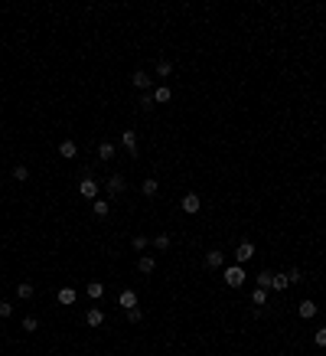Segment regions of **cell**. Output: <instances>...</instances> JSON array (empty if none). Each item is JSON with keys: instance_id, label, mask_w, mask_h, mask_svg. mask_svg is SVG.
Returning a JSON list of instances; mask_svg holds the SVG:
<instances>
[{"instance_id": "cell-1", "label": "cell", "mask_w": 326, "mask_h": 356, "mask_svg": "<svg viewBox=\"0 0 326 356\" xmlns=\"http://www.w3.org/2000/svg\"><path fill=\"white\" fill-rule=\"evenodd\" d=\"M245 265H232V268H225V285L228 288H241L245 285Z\"/></svg>"}, {"instance_id": "cell-2", "label": "cell", "mask_w": 326, "mask_h": 356, "mask_svg": "<svg viewBox=\"0 0 326 356\" xmlns=\"http://www.w3.org/2000/svg\"><path fill=\"white\" fill-rule=\"evenodd\" d=\"M258 255V248H255V242H241L238 248H235V258H238V265H245V261H251Z\"/></svg>"}, {"instance_id": "cell-3", "label": "cell", "mask_w": 326, "mask_h": 356, "mask_svg": "<svg viewBox=\"0 0 326 356\" xmlns=\"http://www.w3.org/2000/svg\"><path fill=\"white\" fill-rule=\"evenodd\" d=\"M199 206H202V199L196 196V193H186V196L179 199V209H183V213H189V216L199 213Z\"/></svg>"}, {"instance_id": "cell-4", "label": "cell", "mask_w": 326, "mask_h": 356, "mask_svg": "<svg viewBox=\"0 0 326 356\" xmlns=\"http://www.w3.org/2000/svg\"><path fill=\"white\" fill-rule=\"evenodd\" d=\"M131 85L137 88L140 95H144V92H150V75H147V72H144V69H137V72H134V75H131Z\"/></svg>"}, {"instance_id": "cell-5", "label": "cell", "mask_w": 326, "mask_h": 356, "mask_svg": "<svg viewBox=\"0 0 326 356\" xmlns=\"http://www.w3.org/2000/svg\"><path fill=\"white\" fill-rule=\"evenodd\" d=\"M78 193H82L85 199H95V196H98V183H95L92 177H82V183H78Z\"/></svg>"}, {"instance_id": "cell-6", "label": "cell", "mask_w": 326, "mask_h": 356, "mask_svg": "<svg viewBox=\"0 0 326 356\" xmlns=\"http://www.w3.org/2000/svg\"><path fill=\"white\" fill-rule=\"evenodd\" d=\"M121 144L127 147V154H131V157H137V151H140V147H137V131H131V127H127L124 134H121Z\"/></svg>"}, {"instance_id": "cell-7", "label": "cell", "mask_w": 326, "mask_h": 356, "mask_svg": "<svg viewBox=\"0 0 326 356\" xmlns=\"http://www.w3.org/2000/svg\"><path fill=\"white\" fill-rule=\"evenodd\" d=\"M105 186H108V193L111 196H117V193H124V186H127V180L121 174H111L108 177V183H105Z\"/></svg>"}, {"instance_id": "cell-8", "label": "cell", "mask_w": 326, "mask_h": 356, "mask_svg": "<svg viewBox=\"0 0 326 356\" xmlns=\"http://www.w3.org/2000/svg\"><path fill=\"white\" fill-rule=\"evenodd\" d=\"M137 271H140V275H154V271H157V258H154V255H140V258H137Z\"/></svg>"}, {"instance_id": "cell-9", "label": "cell", "mask_w": 326, "mask_h": 356, "mask_svg": "<svg viewBox=\"0 0 326 356\" xmlns=\"http://www.w3.org/2000/svg\"><path fill=\"white\" fill-rule=\"evenodd\" d=\"M85 324L88 327H101V324H105V310H101V307H88L85 310Z\"/></svg>"}, {"instance_id": "cell-10", "label": "cell", "mask_w": 326, "mask_h": 356, "mask_svg": "<svg viewBox=\"0 0 326 356\" xmlns=\"http://www.w3.org/2000/svg\"><path fill=\"white\" fill-rule=\"evenodd\" d=\"M222 265H225V255L222 252H216V248H212V252H206V268H222Z\"/></svg>"}, {"instance_id": "cell-11", "label": "cell", "mask_w": 326, "mask_h": 356, "mask_svg": "<svg viewBox=\"0 0 326 356\" xmlns=\"http://www.w3.org/2000/svg\"><path fill=\"white\" fill-rule=\"evenodd\" d=\"M140 193H144V196H147V199H154L157 193H160V183H157L154 177H147V180L140 183Z\"/></svg>"}, {"instance_id": "cell-12", "label": "cell", "mask_w": 326, "mask_h": 356, "mask_svg": "<svg viewBox=\"0 0 326 356\" xmlns=\"http://www.w3.org/2000/svg\"><path fill=\"white\" fill-rule=\"evenodd\" d=\"M271 288H274V291H287V288H290V278H287V271H274V281H271Z\"/></svg>"}, {"instance_id": "cell-13", "label": "cell", "mask_w": 326, "mask_h": 356, "mask_svg": "<svg viewBox=\"0 0 326 356\" xmlns=\"http://www.w3.org/2000/svg\"><path fill=\"white\" fill-rule=\"evenodd\" d=\"M117 304H121V307H124V310L137 307V294H134L131 288H127V291H121V297H117Z\"/></svg>"}, {"instance_id": "cell-14", "label": "cell", "mask_w": 326, "mask_h": 356, "mask_svg": "<svg viewBox=\"0 0 326 356\" xmlns=\"http://www.w3.org/2000/svg\"><path fill=\"white\" fill-rule=\"evenodd\" d=\"M150 95H154V102H157V105H166V102H170V98H173V92H170V88H166V85H157L154 92H150Z\"/></svg>"}, {"instance_id": "cell-15", "label": "cell", "mask_w": 326, "mask_h": 356, "mask_svg": "<svg viewBox=\"0 0 326 356\" xmlns=\"http://www.w3.org/2000/svg\"><path fill=\"white\" fill-rule=\"evenodd\" d=\"M98 160H105V164L114 160V144H111V141H101L98 144Z\"/></svg>"}, {"instance_id": "cell-16", "label": "cell", "mask_w": 326, "mask_h": 356, "mask_svg": "<svg viewBox=\"0 0 326 356\" xmlns=\"http://www.w3.org/2000/svg\"><path fill=\"white\" fill-rule=\"evenodd\" d=\"M59 154H62L65 160H72V157L78 154V144H75V141H62V144H59Z\"/></svg>"}, {"instance_id": "cell-17", "label": "cell", "mask_w": 326, "mask_h": 356, "mask_svg": "<svg viewBox=\"0 0 326 356\" xmlns=\"http://www.w3.org/2000/svg\"><path fill=\"white\" fill-rule=\"evenodd\" d=\"M92 213L98 216V219H105V216L111 213V203H108V199H95V206H92Z\"/></svg>"}, {"instance_id": "cell-18", "label": "cell", "mask_w": 326, "mask_h": 356, "mask_svg": "<svg viewBox=\"0 0 326 356\" xmlns=\"http://www.w3.org/2000/svg\"><path fill=\"white\" fill-rule=\"evenodd\" d=\"M297 310H300V317H303V320L317 317V304H313V301H300V307H297Z\"/></svg>"}, {"instance_id": "cell-19", "label": "cell", "mask_w": 326, "mask_h": 356, "mask_svg": "<svg viewBox=\"0 0 326 356\" xmlns=\"http://www.w3.org/2000/svg\"><path fill=\"white\" fill-rule=\"evenodd\" d=\"M255 281H258V288H264V291H268V288H271V281H274V271H268V268H264V271H258V278H255Z\"/></svg>"}, {"instance_id": "cell-20", "label": "cell", "mask_w": 326, "mask_h": 356, "mask_svg": "<svg viewBox=\"0 0 326 356\" xmlns=\"http://www.w3.org/2000/svg\"><path fill=\"white\" fill-rule=\"evenodd\" d=\"M157 75H160V79H170L173 75V62L170 59H160V62H157Z\"/></svg>"}, {"instance_id": "cell-21", "label": "cell", "mask_w": 326, "mask_h": 356, "mask_svg": "<svg viewBox=\"0 0 326 356\" xmlns=\"http://www.w3.org/2000/svg\"><path fill=\"white\" fill-rule=\"evenodd\" d=\"M33 291H36V288H33V281H23V285L16 288V297H20V301H30Z\"/></svg>"}, {"instance_id": "cell-22", "label": "cell", "mask_w": 326, "mask_h": 356, "mask_svg": "<svg viewBox=\"0 0 326 356\" xmlns=\"http://www.w3.org/2000/svg\"><path fill=\"white\" fill-rule=\"evenodd\" d=\"M85 294H88V297H92V301H98L101 294H105V285H101V281H92V285L85 288Z\"/></svg>"}, {"instance_id": "cell-23", "label": "cell", "mask_w": 326, "mask_h": 356, "mask_svg": "<svg viewBox=\"0 0 326 356\" xmlns=\"http://www.w3.org/2000/svg\"><path fill=\"white\" fill-rule=\"evenodd\" d=\"M10 174H13V180H20V183H23L26 177H30V167H26V164H16L13 170H10Z\"/></svg>"}, {"instance_id": "cell-24", "label": "cell", "mask_w": 326, "mask_h": 356, "mask_svg": "<svg viewBox=\"0 0 326 356\" xmlns=\"http://www.w3.org/2000/svg\"><path fill=\"white\" fill-rule=\"evenodd\" d=\"M75 297H78L75 288H62V291H59V301L62 304H75Z\"/></svg>"}, {"instance_id": "cell-25", "label": "cell", "mask_w": 326, "mask_h": 356, "mask_svg": "<svg viewBox=\"0 0 326 356\" xmlns=\"http://www.w3.org/2000/svg\"><path fill=\"white\" fill-rule=\"evenodd\" d=\"M251 304H258V307L268 304V291H264V288H255V291H251Z\"/></svg>"}, {"instance_id": "cell-26", "label": "cell", "mask_w": 326, "mask_h": 356, "mask_svg": "<svg viewBox=\"0 0 326 356\" xmlns=\"http://www.w3.org/2000/svg\"><path fill=\"white\" fill-rule=\"evenodd\" d=\"M131 245H134V252H144V248L150 245V238H147V236H134V238H131Z\"/></svg>"}, {"instance_id": "cell-27", "label": "cell", "mask_w": 326, "mask_h": 356, "mask_svg": "<svg viewBox=\"0 0 326 356\" xmlns=\"http://www.w3.org/2000/svg\"><path fill=\"white\" fill-rule=\"evenodd\" d=\"M154 248H160V252H166V248H170V236H166V232H160V236L154 238Z\"/></svg>"}, {"instance_id": "cell-28", "label": "cell", "mask_w": 326, "mask_h": 356, "mask_svg": "<svg viewBox=\"0 0 326 356\" xmlns=\"http://www.w3.org/2000/svg\"><path fill=\"white\" fill-rule=\"evenodd\" d=\"M137 105H140L144 111H150V108H154V95H150V92H144V95H137Z\"/></svg>"}, {"instance_id": "cell-29", "label": "cell", "mask_w": 326, "mask_h": 356, "mask_svg": "<svg viewBox=\"0 0 326 356\" xmlns=\"http://www.w3.org/2000/svg\"><path fill=\"white\" fill-rule=\"evenodd\" d=\"M127 320H131V324H140V320H144V310H140V307H131V310H127Z\"/></svg>"}, {"instance_id": "cell-30", "label": "cell", "mask_w": 326, "mask_h": 356, "mask_svg": "<svg viewBox=\"0 0 326 356\" xmlns=\"http://www.w3.org/2000/svg\"><path fill=\"white\" fill-rule=\"evenodd\" d=\"M23 330H26V333L39 330V320H36V317H23Z\"/></svg>"}, {"instance_id": "cell-31", "label": "cell", "mask_w": 326, "mask_h": 356, "mask_svg": "<svg viewBox=\"0 0 326 356\" xmlns=\"http://www.w3.org/2000/svg\"><path fill=\"white\" fill-rule=\"evenodd\" d=\"M313 343H317V347H323V350H326V327H320V330L313 333Z\"/></svg>"}, {"instance_id": "cell-32", "label": "cell", "mask_w": 326, "mask_h": 356, "mask_svg": "<svg viewBox=\"0 0 326 356\" xmlns=\"http://www.w3.org/2000/svg\"><path fill=\"white\" fill-rule=\"evenodd\" d=\"M287 278H290V285H300V281H303L300 268H290V271H287Z\"/></svg>"}, {"instance_id": "cell-33", "label": "cell", "mask_w": 326, "mask_h": 356, "mask_svg": "<svg viewBox=\"0 0 326 356\" xmlns=\"http://www.w3.org/2000/svg\"><path fill=\"white\" fill-rule=\"evenodd\" d=\"M0 317H13V304H7V301L0 304Z\"/></svg>"}]
</instances>
